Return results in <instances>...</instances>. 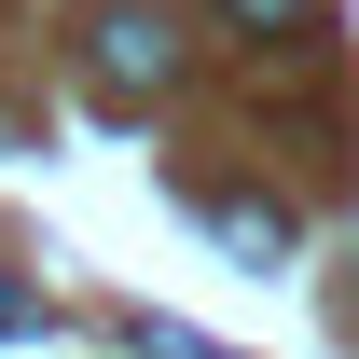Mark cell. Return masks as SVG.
Wrapping results in <instances>:
<instances>
[{
    "mask_svg": "<svg viewBox=\"0 0 359 359\" xmlns=\"http://www.w3.org/2000/svg\"><path fill=\"white\" fill-rule=\"evenodd\" d=\"M222 14H235V28H263V42H276V28H304L318 0H222Z\"/></svg>",
    "mask_w": 359,
    "mask_h": 359,
    "instance_id": "4",
    "label": "cell"
},
{
    "mask_svg": "<svg viewBox=\"0 0 359 359\" xmlns=\"http://www.w3.org/2000/svg\"><path fill=\"white\" fill-rule=\"evenodd\" d=\"M138 359H249V346H208V332H180V318H125Z\"/></svg>",
    "mask_w": 359,
    "mask_h": 359,
    "instance_id": "3",
    "label": "cell"
},
{
    "mask_svg": "<svg viewBox=\"0 0 359 359\" xmlns=\"http://www.w3.org/2000/svg\"><path fill=\"white\" fill-rule=\"evenodd\" d=\"M166 69H180V42L152 28V14H111V28H97V83H111V97H152Z\"/></svg>",
    "mask_w": 359,
    "mask_h": 359,
    "instance_id": "1",
    "label": "cell"
},
{
    "mask_svg": "<svg viewBox=\"0 0 359 359\" xmlns=\"http://www.w3.org/2000/svg\"><path fill=\"white\" fill-rule=\"evenodd\" d=\"M208 235H235L249 263H290V222H276L263 194H208Z\"/></svg>",
    "mask_w": 359,
    "mask_h": 359,
    "instance_id": "2",
    "label": "cell"
},
{
    "mask_svg": "<svg viewBox=\"0 0 359 359\" xmlns=\"http://www.w3.org/2000/svg\"><path fill=\"white\" fill-rule=\"evenodd\" d=\"M14 332H42V290H28V276H0V346H14Z\"/></svg>",
    "mask_w": 359,
    "mask_h": 359,
    "instance_id": "5",
    "label": "cell"
}]
</instances>
